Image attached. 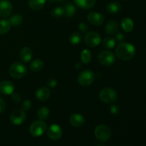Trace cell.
Wrapping results in <instances>:
<instances>
[{
	"instance_id": "6da1fadb",
	"label": "cell",
	"mask_w": 146,
	"mask_h": 146,
	"mask_svg": "<svg viewBox=\"0 0 146 146\" xmlns=\"http://www.w3.org/2000/svg\"><path fill=\"white\" fill-rule=\"evenodd\" d=\"M117 57L122 61H129L135 55V48L129 43H121L115 49Z\"/></svg>"
},
{
	"instance_id": "7a4b0ae2",
	"label": "cell",
	"mask_w": 146,
	"mask_h": 146,
	"mask_svg": "<svg viewBox=\"0 0 146 146\" xmlns=\"http://www.w3.org/2000/svg\"><path fill=\"white\" fill-rule=\"evenodd\" d=\"M28 73L27 66L21 62H14L9 68V74L12 78L19 79L25 76Z\"/></svg>"
},
{
	"instance_id": "3957f363",
	"label": "cell",
	"mask_w": 146,
	"mask_h": 146,
	"mask_svg": "<svg viewBox=\"0 0 146 146\" xmlns=\"http://www.w3.org/2000/svg\"><path fill=\"white\" fill-rule=\"evenodd\" d=\"M94 135L97 141L101 143L107 142L111 137V131L106 125H98L96 127L94 131Z\"/></svg>"
},
{
	"instance_id": "277c9868",
	"label": "cell",
	"mask_w": 146,
	"mask_h": 146,
	"mask_svg": "<svg viewBox=\"0 0 146 146\" xmlns=\"http://www.w3.org/2000/svg\"><path fill=\"white\" fill-rule=\"evenodd\" d=\"M99 98L106 104H113L118 99V94L113 88H104L100 91Z\"/></svg>"
},
{
	"instance_id": "5b68a950",
	"label": "cell",
	"mask_w": 146,
	"mask_h": 146,
	"mask_svg": "<svg viewBox=\"0 0 146 146\" xmlns=\"http://www.w3.org/2000/svg\"><path fill=\"white\" fill-rule=\"evenodd\" d=\"M46 123L44 122V121H35L30 125L29 132L32 136L39 137L46 132Z\"/></svg>"
},
{
	"instance_id": "8992f818",
	"label": "cell",
	"mask_w": 146,
	"mask_h": 146,
	"mask_svg": "<svg viewBox=\"0 0 146 146\" xmlns=\"http://www.w3.org/2000/svg\"><path fill=\"white\" fill-rule=\"evenodd\" d=\"M77 80L81 86H88L94 83L95 80V74L91 70H84L80 73Z\"/></svg>"
},
{
	"instance_id": "52a82bcc",
	"label": "cell",
	"mask_w": 146,
	"mask_h": 146,
	"mask_svg": "<svg viewBox=\"0 0 146 146\" xmlns=\"http://www.w3.org/2000/svg\"><path fill=\"white\" fill-rule=\"evenodd\" d=\"M98 61L100 64L104 66H111L115 63V56L112 51L106 50V51H101L98 55Z\"/></svg>"
},
{
	"instance_id": "ba28073f",
	"label": "cell",
	"mask_w": 146,
	"mask_h": 146,
	"mask_svg": "<svg viewBox=\"0 0 146 146\" xmlns=\"http://www.w3.org/2000/svg\"><path fill=\"white\" fill-rule=\"evenodd\" d=\"M85 43L88 46L94 47L98 46L101 42V36L98 32L90 31L87 32L85 36Z\"/></svg>"
},
{
	"instance_id": "9c48e42d",
	"label": "cell",
	"mask_w": 146,
	"mask_h": 146,
	"mask_svg": "<svg viewBox=\"0 0 146 146\" xmlns=\"http://www.w3.org/2000/svg\"><path fill=\"white\" fill-rule=\"evenodd\" d=\"M10 121L16 125H21L27 119V114L22 109H17L13 111L10 115Z\"/></svg>"
},
{
	"instance_id": "30bf717a",
	"label": "cell",
	"mask_w": 146,
	"mask_h": 146,
	"mask_svg": "<svg viewBox=\"0 0 146 146\" xmlns=\"http://www.w3.org/2000/svg\"><path fill=\"white\" fill-rule=\"evenodd\" d=\"M62 128L57 124H52L47 130V135L50 139L53 141H58L62 137Z\"/></svg>"
},
{
	"instance_id": "8fae6325",
	"label": "cell",
	"mask_w": 146,
	"mask_h": 146,
	"mask_svg": "<svg viewBox=\"0 0 146 146\" xmlns=\"http://www.w3.org/2000/svg\"><path fill=\"white\" fill-rule=\"evenodd\" d=\"M87 19L88 22H90L94 26L99 27L104 23L105 17L101 13L97 12V11H91L88 13L87 16Z\"/></svg>"
},
{
	"instance_id": "7c38bea8",
	"label": "cell",
	"mask_w": 146,
	"mask_h": 146,
	"mask_svg": "<svg viewBox=\"0 0 146 146\" xmlns=\"http://www.w3.org/2000/svg\"><path fill=\"white\" fill-rule=\"evenodd\" d=\"M13 10L12 4L9 0H0V17L7 18L9 17Z\"/></svg>"
},
{
	"instance_id": "4fadbf2b",
	"label": "cell",
	"mask_w": 146,
	"mask_h": 146,
	"mask_svg": "<svg viewBox=\"0 0 146 146\" xmlns=\"http://www.w3.org/2000/svg\"><path fill=\"white\" fill-rule=\"evenodd\" d=\"M14 86L11 81H4L0 83V93L3 95L9 96L14 93Z\"/></svg>"
},
{
	"instance_id": "5bb4252c",
	"label": "cell",
	"mask_w": 146,
	"mask_h": 146,
	"mask_svg": "<svg viewBox=\"0 0 146 146\" xmlns=\"http://www.w3.org/2000/svg\"><path fill=\"white\" fill-rule=\"evenodd\" d=\"M69 122L71 125L76 128H80L85 123V118L79 113H74L70 116Z\"/></svg>"
},
{
	"instance_id": "9a60e30c",
	"label": "cell",
	"mask_w": 146,
	"mask_h": 146,
	"mask_svg": "<svg viewBox=\"0 0 146 146\" xmlns=\"http://www.w3.org/2000/svg\"><path fill=\"white\" fill-rule=\"evenodd\" d=\"M50 95H51L50 90L46 87H40L36 91V98L38 101H42V102L47 101L49 98Z\"/></svg>"
},
{
	"instance_id": "2e32d148",
	"label": "cell",
	"mask_w": 146,
	"mask_h": 146,
	"mask_svg": "<svg viewBox=\"0 0 146 146\" xmlns=\"http://www.w3.org/2000/svg\"><path fill=\"white\" fill-rule=\"evenodd\" d=\"M32 51L29 47H23L21 48L19 52V58L21 61L24 63L29 62L32 58Z\"/></svg>"
},
{
	"instance_id": "e0dca14e",
	"label": "cell",
	"mask_w": 146,
	"mask_h": 146,
	"mask_svg": "<svg viewBox=\"0 0 146 146\" xmlns=\"http://www.w3.org/2000/svg\"><path fill=\"white\" fill-rule=\"evenodd\" d=\"M118 24L115 20H111L107 22L105 27L106 32L110 35H113L118 32Z\"/></svg>"
},
{
	"instance_id": "ac0fdd59",
	"label": "cell",
	"mask_w": 146,
	"mask_h": 146,
	"mask_svg": "<svg viewBox=\"0 0 146 146\" xmlns=\"http://www.w3.org/2000/svg\"><path fill=\"white\" fill-rule=\"evenodd\" d=\"M74 1L78 7L84 9L92 8L96 3V0H74Z\"/></svg>"
},
{
	"instance_id": "d6986e66",
	"label": "cell",
	"mask_w": 146,
	"mask_h": 146,
	"mask_svg": "<svg viewBox=\"0 0 146 146\" xmlns=\"http://www.w3.org/2000/svg\"><path fill=\"white\" fill-rule=\"evenodd\" d=\"M133 21L131 18L125 17V18L123 19L122 21H121V27H122L124 31H125V32H131L133 30Z\"/></svg>"
},
{
	"instance_id": "ffe728a7",
	"label": "cell",
	"mask_w": 146,
	"mask_h": 146,
	"mask_svg": "<svg viewBox=\"0 0 146 146\" xmlns=\"http://www.w3.org/2000/svg\"><path fill=\"white\" fill-rule=\"evenodd\" d=\"M121 10V5L120 3L117 1H111L108 3V5L106 6V11L109 14H115L119 12Z\"/></svg>"
},
{
	"instance_id": "44dd1931",
	"label": "cell",
	"mask_w": 146,
	"mask_h": 146,
	"mask_svg": "<svg viewBox=\"0 0 146 146\" xmlns=\"http://www.w3.org/2000/svg\"><path fill=\"white\" fill-rule=\"evenodd\" d=\"M44 61L41 59H39V58H36V59L33 60L30 63L29 68L32 71L38 72V71H40L41 70H42V68H44Z\"/></svg>"
},
{
	"instance_id": "7402d4cb",
	"label": "cell",
	"mask_w": 146,
	"mask_h": 146,
	"mask_svg": "<svg viewBox=\"0 0 146 146\" xmlns=\"http://www.w3.org/2000/svg\"><path fill=\"white\" fill-rule=\"evenodd\" d=\"M46 1V0H29V5L34 11H38L44 7Z\"/></svg>"
},
{
	"instance_id": "603a6c76",
	"label": "cell",
	"mask_w": 146,
	"mask_h": 146,
	"mask_svg": "<svg viewBox=\"0 0 146 146\" xmlns=\"http://www.w3.org/2000/svg\"><path fill=\"white\" fill-rule=\"evenodd\" d=\"M11 29V24L9 20L5 19H0V35H4Z\"/></svg>"
},
{
	"instance_id": "cb8c5ba5",
	"label": "cell",
	"mask_w": 146,
	"mask_h": 146,
	"mask_svg": "<svg viewBox=\"0 0 146 146\" xmlns=\"http://www.w3.org/2000/svg\"><path fill=\"white\" fill-rule=\"evenodd\" d=\"M50 115V111L47 107L42 106L37 111V117L41 121L48 119Z\"/></svg>"
},
{
	"instance_id": "d4e9b609",
	"label": "cell",
	"mask_w": 146,
	"mask_h": 146,
	"mask_svg": "<svg viewBox=\"0 0 146 146\" xmlns=\"http://www.w3.org/2000/svg\"><path fill=\"white\" fill-rule=\"evenodd\" d=\"M64 15L67 17H72L76 12V8L73 4L68 3L64 7Z\"/></svg>"
},
{
	"instance_id": "484cf974",
	"label": "cell",
	"mask_w": 146,
	"mask_h": 146,
	"mask_svg": "<svg viewBox=\"0 0 146 146\" xmlns=\"http://www.w3.org/2000/svg\"><path fill=\"white\" fill-rule=\"evenodd\" d=\"M9 21L10 22L11 26H13V27H18V26H19L23 22V17L21 14H14L11 17H10V18L9 19Z\"/></svg>"
},
{
	"instance_id": "4316f807",
	"label": "cell",
	"mask_w": 146,
	"mask_h": 146,
	"mask_svg": "<svg viewBox=\"0 0 146 146\" xmlns=\"http://www.w3.org/2000/svg\"><path fill=\"white\" fill-rule=\"evenodd\" d=\"M82 36L78 32H74L70 35L69 41L73 45H79L82 41Z\"/></svg>"
},
{
	"instance_id": "83f0119b",
	"label": "cell",
	"mask_w": 146,
	"mask_h": 146,
	"mask_svg": "<svg viewBox=\"0 0 146 146\" xmlns=\"http://www.w3.org/2000/svg\"><path fill=\"white\" fill-rule=\"evenodd\" d=\"M103 44L106 48L108 49H112L115 46L116 44V40L113 37H106L103 41Z\"/></svg>"
},
{
	"instance_id": "f1b7e54d",
	"label": "cell",
	"mask_w": 146,
	"mask_h": 146,
	"mask_svg": "<svg viewBox=\"0 0 146 146\" xmlns=\"http://www.w3.org/2000/svg\"><path fill=\"white\" fill-rule=\"evenodd\" d=\"M81 60L84 64H87L91 61V53L88 49H84L81 54Z\"/></svg>"
},
{
	"instance_id": "f546056e",
	"label": "cell",
	"mask_w": 146,
	"mask_h": 146,
	"mask_svg": "<svg viewBox=\"0 0 146 146\" xmlns=\"http://www.w3.org/2000/svg\"><path fill=\"white\" fill-rule=\"evenodd\" d=\"M51 16H52L54 18H61L63 16H64V7H55L52 9L51 12Z\"/></svg>"
},
{
	"instance_id": "4dcf8cb0",
	"label": "cell",
	"mask_w": 146,
	"mask_h": 146,
	"mask_svg": "<svg viewBox=\"0 0 146 146\" xmlns=\"http://www.w3.org/2000/svg\"><path fill=\"white\" fill-rule=\"evenodd\" d=\"M31 106H32V103L29 100H25L21 104V108H22L23 111H29V110L31 109Z\"/></svg>"
},
{
	"instance_id": "1f68e13d",
	"label": "cell",
	"mask_w": 146,
	"mask_h": 146,
	"mask_svg": "<svg viewBox=\"0 0 146 146\" xmlns=\"http://www.w3.org/2000/svg\"><path fill=\"white\" fill-rule=\"evenodd\" d=\"M11 96V100H12L13 102L17 103V104L21 102V96L19 94H18V93H13Z\"/></svg>"
},
{
	"instance_id": "d6a6232c",
	"label": "cell",
	"mask_w": 146,
	"mask_h": 146,
	"mask_svg": "<svg viewBox=\"0 0 146 146\" xmlns=\"http://www.w3.org/2000/svg\"><path fill=\"white\" fill-rule=\"evenodd\" d=\"M78 29L82 33H87L88 31V26L86 23H81L78 24Z\"/></svg>"
},
{
	"instance_id": "836d02e7",
	"label": "cell",
	"mask_w": 146,
	"mask_h": 146,
	"mask_svg": "<svg viewBox=\"0 0 146 146\" xmlns=\"http://www.w3.org/2000/svg\"><path fill=\"white\" fill-rule=\"evenodd\" d=\"M110 111H111V114L113 115H118L120 112V108L119 106L118 105H112L111 106V108H110Z\"/></svg>"
},
{
	"instance_id": "e575fe53",
	"label": "cell",
	"mask_w": 146,
	"mask_h": 146,
	"mask_svg": "<svg viewBox=\"0 0 146 146\" xmlns=\"http://www.w3.org/2000/svg\"><path fill=\"white\" fill-rule=\"evenodd\" d=\"M115 38L119 42H122L125 39V35L122 32H117L115 34Z\"/></svg>"
},
{
	"instance_id": "d590c367",
	"label": "cell",
	"mask_w": 146,
	"mask_h": 146,
	"mask_svg": "<svg viewBox=\"0 0 146 146\" xmlns=\"http://www.w3.org/2000/svg\"><path fill=\"white\" fill-rule=\"evenodd\" d=\"M57 85V81H56L54 78H50L49 80H48L47 81V86L48 87H51V88H54V87L56 86Z\"/></svg>"
},
{
	"instance_id": "8d00e7d4",
	"label": "cell",
	"mask_w": 146,
	"mask_h": 146,
	"mask_svg": "<svg viewBox=\"0 0 146 146\" xmlns=\"http://www.w3.org/2000/svg\"><path fill=\"white\" fill-rule=\"evenodd\" d=\"M6 108V103L2 98L0 97V113L3 112L5 110Z\"/></svg>"
},
{
	"instance_id": "74e56055",
	"label": "cell",
	"mask_w": 146,
	"mask_h": 146,
	"mask_svg": "<svg viewBox=\"0 0 146 146\" xmlns=\"http://www.w3.org/2000/svg\"><path fill=\"white\" fill-rule=\"evenodd\" d=\"M47 1H48L49 3H55V2L60 3V2H63V1H65V0H47Z\"/></svg>"
},
{
	"instance_id": "f35d334b",
	"label": "cell",
	"mask_w": 146,
	"mask_h": 146,
	"mask_svg": "<svg viewBox=\"0 0 146 146\" xmlns=\"http://www.w3.org/2000/svg\"><path fill=\"white\" fill-rule=\"evenodd\" d=\"M97 146H106V145H104V144H99V145H98Z\"/></svg>"
},
{
	"instance_id": "ab89813d",
	"label": "cell",
	"mask_w": 146,
	"mask_h": 146,
	"mask_svg": "<svg viewBox=\"0 0 146 146\" xmlns=\"http://www.w3.org/2000/svg\"><path fill=\"white\" fill-rule=\"evenodd\" d=\"M121 1H123V0H121Z\"/></svg>"
}]
</instances>
